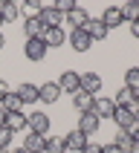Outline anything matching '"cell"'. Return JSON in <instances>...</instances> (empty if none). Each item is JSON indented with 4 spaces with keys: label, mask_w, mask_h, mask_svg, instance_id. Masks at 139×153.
I'll return each instance as SVG.
<instances>
[{
    "label": "cell",
    "mask_w": 139,
    "mask_h": 153,
    "mask_svg": "<svg viewBox=\"0 0 139 153\" xmlns=\"http://www.w3.org/2000/svg\"><path fill=\"white\" fill-rule=\"evenodd\" d=\"M41 41L46 43V49H52V46H64V43H67V32H64V26H52V29H43Z\"/></svg>",
    "instance_id": "obj_6"
},
{
    "label": "cell",
    "mask_w": 139,
    "mask_h": 153,
    "mask_svg": "<svg viewBox=\"0 0 139 153\" xmlns=\"http://www.w3.org/2000/svg\"><path fill=\"white\" fill-rule=\"evenodd\" d=\"M133 121H136V124H139V110H136V113H133Z\"/></svg>",
    "instance_id": "obj_37"
},
{
    "label": "cell",
    "mask_w": 139,
    "mask_h": 153,
    "mask_svg": "<svg viewBox=\"0 0 139 153\" xmlns=\"http://www.w3.org/2000/svg\"><path fill=\"white\" fill-rule=\"evenodd\" d=\"M0 17H3V23H15L17 17H20V6L17 3H0Z\"/></svg>",
    "instance_id": "obj_20"
},
{
    "label": "cell",
    "mask_w": 139,
    "mask_h": 153,
    "mask_svg": "<svg viewBox=\"0 0 139 153\" xmlns=\"http://www.w3.org/2000/svg\"><path fill=\"white\" fill-rule=\"evenodd\" d=\"M133 98H136V93H133V90H128V87H122L119 93H116V98H113V101H116V107H128Z\"/></svg>",
    "instance_id": "obj_27"
},
{
    "label": "cell",
    "mask_w": 139,
    "mask_h": 153,
    "mask_svg": "<svg viewBox=\"0 0 139 153\" xmlns=\"http://www.w3.org/2000/svg\"><path fill=\"white\" fill-rule=\"evenodd\" d=\"M87 20H90V15H87L81 6H75L67 17H64V23H70V29H84V26H87Z\"/></svg>",
    "instance_id": "obj_15"
},
{
    "label": "cell",
    "mask_w": 139,
    "mask_h": 153,
    "mask_svg": "<svg viewBox=\"0 0 139 153\" xmlns=\"http://www.w3.org/2000/svg\"><path fill=\"white\" fill-rule=\"evenodd\" d=\"M99 124H102V119H99L93 110H87V113L78 116V127H75V130H81L87 139H93V133H99Z\"/></svg>",
    "instance_id": "obj_5"
},
{
    "label": "cell",
    "mask_w": 139,
    "mask_h": 153,
    "mask_svg": "<svg viewBox=\"0 0 139 153\" xmlns=\"http://www.w3.org/2000/svg\"><path fill=\"white\" fill-rule=\"evenodd\" d=\"M130 35L139 41V20H133V23H130Z\"/></svg>",
    "instance_id": "obj_33"
},
{
    "label": "cell",
    "mask_w": 139,
    "mask_h": 153,
    "mask_svg": "<svg viewBox=\"0 0 139 153\" xmlns=\"http://www.w3.org/2000/svg\"><path fill=\"white\" fill-rule=\"evenodd\" d=\"M87 142H90V139H87L81 130H70L67 136H64V147H67V150H75V153H81V150H84V145H87Z\"/></svg>",
    "instance_id": "obj_12"
},
{
    "label": "cell",
    "mask_w": 139,
    "mask_h": 153,
    "mask_svg": "<svg viewBox=\"0 0 139 153\" xmlns=\"http://www.w3.org/2000/svg\"><path fill=\"white\" fill-rule=\"evenodd\" d=\"M93 113L99 116V119H113V113H116V101H113V98H104V95H96Z\"/></svg>",
    "instance_id": "obj_9"
},
{
    "label": "cell",
    "mask_w": 139,
    "mask_h": 153,
    "mask_svg": "<svg viewBox=\"0 0 139 153\" xmlns=\"http://www.w3.org/2000/svg\"><path fill=\"white\" fill-rule=\"evenodd\" d=\"M43 147H46V136L26 133V139H23V150L26 153H43Z\"/></svg>",
    "instance_id": "obj_17"
},
{
    "label": "cell",
    "mask_w": 139,
    "mask_h": 153,
    "mask_svg": "<svg viewBox=\"0 0 139 153\" xmlns=\"http://www.w3.org/2000/svg\"><path fill=\"white\" fill-rule=\"evenodd\" d=\"M113 145H116V147H122V150L128 153L130 147H133V136H130L128 130H116V136H113Z\"/></svg>",
    "instance_id": "obj_23"
},
{
    "label": "cell",
    "mask_w": 139,
    "mask_h": 153,
    "mask_svg": "<svg viewBox=\"0 0 139 153\" xmlns=\"http://www.w3.org/2000/svg\"><path fill=\"white\" fill-rule=\"evenodd\" d=\"M26 121H29V133H38V136H49V116L43 110H35V113H29L26 116Z\"/></svg>",
    "instance_id": "obj_3"
},
{
    "label": "cell",
    "mask_w": 139,
    "mask_h": 153,
    "mask_svg": "<svg viewBox=\"0 0 139 153\" xmlns=\"http://www.w3.org/2000/svg\"><path fill=\"white\" fill-rule=\"evenodd\" d=\"M3 46H6V38H3V32H0V49H3Z\"/></svg>",
    "instance_id": "obj_36"
},
{
    "label": "cell",
    "mask_w": 139,
    "mask_h": 153,
    "mask_svg": "<svg viewBox=\"0 0 139 153\" xmlns=\"http://www.w3.org/2000/svg\"><path fill=\"white\" fill-rule=\"evenodd\" d=\"M43 153H67V147H64V136H46V147H43Z\"/></svg>",
    "instance_id": "obj_24"
},
{
    "label": "cell",
    "mask_w": 139,
    "mask_h": 153,
    "mask_svg": "<svg viewBox=\"0 0 139 153\" xmlns=\"http://www.w3.org/2000/svg\"><path fill=\"white\" fill-rule=\"evenodd\" d=\"M102 90V75L99 72H81V93H90V95H96Z\"/></svg>",
    "instance_id": "obj_11"
},
{
    "label": "cell",
    "mask_w": 139,
    "mask_h": 153,
    "mask_svg": "<svg viewBox=\"0 0 139 153\" xmlns=\"http://www.w3.org/2000/svg\"><path fill=\"white\" fill-rule=\"evenodd\" d=\"M122 9V17L128 20V23H133V20H139V0H128L125 6H119Z\"/></svg>",
    "instance_id": "obj_22"
},
{
    "label": "cell",
    "mask_w": 139,
    "mask_h": 153,
    "mask_svg": "<svg viewBox=\"0 0 139 153\" xmlns=\"http://www.w3.org/2000/svg\"><path fill=\"white\" fill-rule=\"evenodd\" d=\"M81 153H102V145H96L93 139H90V142L84 145V150H81Z\"/></svg>",
    "instance_id": "obj_30"
},
{
    "label": "cell",
    "mask_w": 139,
    "mask_h": 153,
    "mask_svg": "<svg viewBox=\"0 0 139 153\" xmlns=\"http://www.w3.org/2000/svg\"><path fill=\"white\" fill-rule=\"evenodd\" d=\"M38 17H41L43 29H52V26H61V23H64V15L55 9L52 0H41V12H38Z\"/></svg>",
    "instance_id": "obj_1"
},
{
    "label": "cell",
    "mask_w": 139,
    "mask_h": 153,
    "mask_svg": "<svg viewBox=\"0 0 139 153\" xmlns=\"http://www.w3.org/2000/svg\"><path fill=\"white\" fill-rule=\"evenodd\" d=\"M15 95L20 98V104H23V107H26V104H35V101H38V87L29 84V81H23V84L15 90Z\"/></svg>",
    "instance_id": "obj_13"
},
{
    "label": "cell",
    "mask_w": 139,
    "mask_h": 153,
    "mask_svg": "<svg viewBox=\"0 0 139 153\" xmlns=\"http://www.w3.org/2000/svg\"><path fill=\"white\" fill-rule=\"evenodd\" d=\"M102 153H125V150H122V147H116V145L110 142V145H102Z\"/></svg>",
    "instance_id": "obj_31"
},
{
    "label": "cell",
    "mask_w": 139,
    "mask_h": 153,
    "mask_svg": "<svg viewBox=\"0 0 139 153\" xmlns=\"http://www.w3.org/2000/svg\"><path fill=\"white\" fill-rule=\"evenodd\" d=\"M23 32H26V38H41V35H43L41 17H38V15H29V17L23 20Z\"/></svg>",
    "instance_id": "obj_18"
},
{
    "label": "cell",
    "mask_w": 139,
    "mask_h": 153,
    "mask_svg": "<svg viewBox=\"0 0 139 153\" xmlns=\"http://www.w3.org/2000/svg\"><path fill=\"white\" fill-rule=\"evenodd\" d=\"M55 84L61 87V93L75 95L78 90H81V72H75V69H64V72H61V78L55 81Z\"/></svg>",
    "instance_id": "obj_2"
},
{
    "label": "cell",
    "mask_w": 139,
    "mask_h": 153,
    "mask_svg": "<svg viewBox=\"0 0 139 153\" xmlns=\"http://www.w3.org/2000/svg\"><path fill=\"white\" fill-rule=\"evenodd\" d=\"M9 93H12V90H9V84H6V81H0V101H3Z\"/></svg>",
    "instance_id": "obj_32"
},
{
    "label": "cell",
    "mask_w": 139,
    "mask_h": 153,
    "mask_svg": "<svg viewBox=\"0 0 139 153\" xmlns=\"http://www.w3.org/2000/svg\"><path fill=\"white\" fill-rule=\"evenodd\" d=\"M93 101H96V95H90V93H81V90H78V93L72 95V107H75L78 113L93 110Z\"/></svg>",
    "instance_id": "obj_19"
},
{
    "label": "cell",
    "mask_w": 139,
    "mask_h": 153,
    "mask_svg": "<svg viewBox=\"0 0 139 153\" xmlns=\"http://www.w3.org/2000/svg\"><path fill=\"white\" fill-rule=\"evenodd\" d=\"M113 121H116V127H119V130H128L130 124H133V116H130L128 107H116V113H113Z\"/></svg>",
    "instance_id": "obj_21"
},
{
    "label": "cell",
    "mask_w": 139,
    "mask_h": 153,
    "mask_svg": "<svg viewBox=\"0 0 139 153\" xmlns=\"http://www.w3.org/2000/svg\"><path fill=\"white\" fill-rule=\"evenodd\" d=\"M58 98H61V87L55 84V81H46V84L38 87V101H43V104H55Z\"/></svg>",
    "instance_id": "obj_10"
},
{
    "label": "cell",
    "mask_w": 139,
    "mask_h": 153,
    "mask_svg": "<svg viewBox=\"0 0 139 153\" xmlns=\"http://www.w3.org/2000/svg\"><path fill=\"white\" fill-rule=\"evenodd\" d=\"M6 116H9V113H6V107L0 104V127H6Z\"/></svg>",
    "instance_id": "obj_34"
},
{
    "label": "cell",
    "mask_w": 139,
    "mask_h": 153,
    "mask_svg": "<svg viewBox=\"0 0 139 153\" xmlns=\"http://www.w3.org/2000/svg\"><path fill=\"white\" fill-rule=\"evenodd\" d=\"M84 32L90 35V41L96 43V41H104V38L110 35V29L102 23V17H90V20H87V26H84Z\"/></svg>",
    "instance_id": "obj_8"
},
{
    "label": "cell",
    "mask_w": 139,
    "mask_h": 153,
    "mask_svg": "<svg viewBox=\"0 0 139 153\" xmlns=\"http://www.w3.org/2000/svg\"><path fill=\"white\" fill-rule=\"evenodd\" d=\"M128 153H139V145H136V142H133V147H130Z\"/></svg>",
    "instance_id": "obj_35"
},
{
    "label": "cell",
    "mask_w": 139,
    "mask_h": 153,
    "mask_svg": "<svg viewBox=\"0 0 139 153\" xmlns=\"http://www.w3.org/2000/svg\"><path fill=\"white\" fill-rule=\"evenodd\" d=\"M12 153H26V150H23V147H17V150H12Z\"/></svg>",
    "instance_id": "obj_38"
},
{
    "label": "cell",
    "mask_w": 139,
    "mask_h": 153,
    "mask_svg": "<svg viewBox=\"0 0 139 153\" xmlns=\"http://www.w3.org/2000/svg\"><path fill=\"white\" fill-rule=\"evenodd\" d=\"M0 104H3V107H6V113H23V104H20V98H17L15 93H9L6 98H3V101H0Z\"/></svg>",
    "instance_id": "obj_26"
},
{
    "label": "cell",
    "mask_w": 139,
    "mask_h": 153,
    "mask_svg": "<svg viewBox=\"0 0 139 153\" xmlns=\"http://www.w3.org/2000/svg\"><path fill=\"white\" fill-rule=\"evenodd\" d=\"M55 9H58L61 15L67 17L70 12H72V9H75V3H72V0H58V3H55Z\"/></svg>",
    "instance_id": "obj_29"
},
{
    "label": "cell",
    "mask_w": 139,
    "mask_h": 153,
    "mask_svg": "<svg viewBox=\"0 0 139 153\" xmlns=\"http://www.w3.org/2000/svg\"><path fill=\"white\" fill-rule=\"evenodd\" d=\"M23 55L32 64H41L43 58H46V43L41 41V38H26V43H23Z\"/></svg>",
    "instance_id": "obj_4"
},
{
    "label": "cell",
    "mask_w": 139,
    "mask_h": 153,
    "mask_svg": "<svg viewBox=\"0 0 139 153\" xmlns=\"http://www.w3.org/2000/svg\"><path fill=\"white\" fill-rule=\"evenodd\" d=\"M125 87H128V90H133V93H139V67L125 69Z\"/></svg>",
    "instance_id": "obj_25"
},
{
    "label": "cell",
    "mask_w": 139,
    "mask_h": 153,
    "mask_svg": "<svg viewBox=\"0 0 139 153\" xmlns=\"http://www.w3.org/2000/svg\"><path fill=\"white\" fill-rule=\"evenodd\" d=\"M0 153H12V150H9V147H6V150H0Z\"/></svg>",
    "instance_id": "obj_39"
},
{
    "label": "cell",
    "mask_w": 139,
    "mask_h": 153,
    "mask_svg": "<svg viewBox=\"0 0 139 153\" xmlns=\"http://www.w3.org/2000/svg\"><path fill=\"white\" fill-rule=\"evenodd\" d=\"M67 41H70V46H72L75 52H87L90 46H93V41H90V35H87L84 29H70Z\"/></svg>",
    "instance_id": "obj_7"
},
{
    "label": "cell",
    "mask_w": 139,
    "mask_h": 153,
    "mask_svg": "<svg viewBox=\"0 0 139 153\" xmlns=\"http://www.w3.org/2000/svg\"><path fill=\"white\" fill-rule=\"evenodd\" d=\"M6 127L12 133H29V121H26L23 113H9L6 116Z\"/></svg>",
    "instance_id": "obj_14"
},
{
    "label": "cell",
    "mask_w": 139,
    "mask_h": 153,
    "mask_svg": "<svg viewBox=\"0 0 139 153\" xmlns=\"http://www.w3.org/2000/svg\"><path fill=\"white\" fill-rule=\"evenodd\" d=\"M12 136H15V133H12L9 127H0V150H6V147H9V142H12Z\"/></svg>",
    "instance_id": "obj_28"
},
{
    "label": "cell",
    "mask_w": 139,
    "mask_h": 153,
    "mask_svg": "<svg viewBox=\"0 0 139 153\" xmlns=\"http://www.w3.org/2000/svg\"><path fill=\"white\" fill-rule=\"evenodd\" d=\"M102 23L107 26V29H116L119 23H125V17H122V9L119 6H107L102 12Z\"/></svg>",
    "instance_id": "obj_16"
},
{
    "label": "cell",
    "mask_w": 139,
    "mask_h": 153,
    "mask_svg": "<svg viewBox=\"0 0 139 153\" xmlns=\"http://www.w3.org/2000/svg\"><path fill=\"white\" fill-rule=\"evenodd\" d=\"M0 26H3V17H0Z\"/></svg>",
    "instance_id": "obj_40"
}]
</instances>
